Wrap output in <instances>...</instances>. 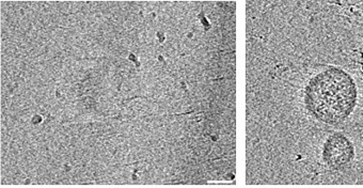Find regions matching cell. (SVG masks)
I'll return each mask as SVG.
<instances>
[{"label": "cell", "instance_id": "6da1fadb", "mask_svg": "<svg viewBox=\"0 0 363 188\" xmlns=\"http://www.w3.org/2000/svg\"><path fill=\"white\" fill-rule=\"evenodd\" d=\"M357 91L350 76L335 67L312 78L306 91L308 109L320 121L337 124L350 116Z\"/></svg>", "mask_w": 363, "mask_h": 188}, {"label": "cell", "instance_id": "7a4b0ae2", "mask_svg": "<svg viewBox=\"0 0 363 188\" xmlns=\"http://www.w3.org/2000/svg\"><path fill=\"white\" fill-rule=\"evenodd\" d=\"M324 156L325 160L329 166L339 168V167L348 164L352 160V145L342 135H335L327 141L326 145H325Z\"/></svg>", "mask_w": 363, "mask_h": 188}]
</instances>
